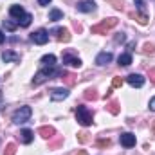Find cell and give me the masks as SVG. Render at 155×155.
Returning <instances> with one entry per match:
<instances>
[{"label": "cell", "instance_id": "1", "mask_svg": "<svg viewBox=\"0 0 155 155\" xmlns=\"http://www.w3.org/2000/svg\"><path fill=\"white\" fill-rule=\"evenodd\" d=\"M63 69H56V67H45V69H41V71H38L36 74H35V78H33V85L35 87H38V85H41V83H45L47 79H54V78L58 76H63Z\"/></svg>", "mask_w": 155, "mask_h": 155}, {"label": "cell", "instance_id": "2", "mask_svg": "<svg viewBox=\"0 0 155 155\" xmlns=\"http://www.w3.org/2000/svg\"><path fill=\"white\" fill-rule=\"evenodd\" d=\"M117 25V18H107L96 25H92V35H107L110 29H114Z\"/></svg>", "mask_w": 155, "mask_h": 155}, {"label": "cell", "instance_id": "3", "mask_svg": "<svg viewBox=\"0 0 155 155\" xmlns=\"http://www.w3.org/2000/svg\"><path fill=\"white\" fill-rule=\"evenodd\" d=\"M76 121L79 124H83V126H88V124H92L94 121H92V112L87 108V107H83V105H79L76 108Z\"/></svg>", "mask_w": 155, "mask_h": 155}, {"label": "cell", "instance_id": "4", "mask_svg": "<svg viewBox=\"0 0 155 155\" xmlns=\"http://www.w3.org/2000/svg\"><path fill=\"white\" fill-rule=\"evenodd\" d=\"M31 114H33L31 107H20V108L13 114V123H15V124L27 123V121H29V117H31Z\"/></svg>", "mask_w": 155, "mask_h": 155}, {"label": "cell", "instance_id": "5", "mask_svg": "<svg viewBox=\"0 0 155 155\" xmlns=\"http://www.w3.org/2000/svg\"><path fill=\"white\" fill-rule=\"evenodd\" d=\"M31 40H33L36 45H45V43L49 41V33H47L45 29H38V31H35V33L31 35Z\"/></svg>", "mask_w": 155, "mask_h": 155}, {"label": "cell", "instance_id": "6", "mask_svg": "<svg viewBox=\"0 0 155 155\" xmlns=\"http://www.w3.org/2000/svg\"><path fill=\"white\" fill-rule=\"evenodd\" d=\"M52 35H56V40H58V41H63V43L71 41V31L65 29V27H56V29H52Z\"/></svg>", "mask_w": 155, "mask_h": 155}, {"label": "cell", "instance_id": "7", "mask_svg": "<svg viewBox=\"0 0 155 155\" xmlns=\"http://www.w3.org/2000/svg\"><path fill=\"white\" fill-rule=\"evenodd\" d=\"M119 141H121V146H124V148H134V146H135V135L130 134V132L121 134Z\"/></svg>", "mask_w": 155, "mask_h": 155}, {"label": "cell", "instance_id": "8", "mask_svg": "<svg viewBox=\"0 0 155 155\" xmlns=\"http://www.w3.org/2000/svg\"><path fill=\"white\" fill-rule=\"evenodd\" d=\"M67 96H69V90L63 88V87H60V88H52V90H51V99H52V101H63Z\"/></svg>", "mask_w": 155, "mask_h": 155}, {"label": "cell", "instance_id": "9", "mask_svg": "<svg viewBox=\"0 0 155 155\" xmlns=\"http://www.w3.org/2000/svg\"><path fill=\"white\" fill-rule=\"evenodd\" d=\"M76 7H78V11H81V13H92L96 9V4L92 0H83V2H78Z\"/></svg>", "mask_w": 155, "mask_h": 155}, {"label": "cell", "instance_id": "10", "mask_svg": "<svg viewBox=\"0 0 155 155\" xmlns=\"http://www.w3.org/2000/svg\"><path fill=\"white\" fill-rule=\"evenodd\" d=\"M63 63H67V65H71V67H76V69L81 67V60H79L78 56H72L71 52H65V54H63Z\"/></svg>", "mask_w": 155, "mask_h": 155}, {"label": "cell", "instance_id": "11", "mask_svg": "<svg viewBox=\"0 0 155 155\" xmlns=\"http://www.w3.org/2000/svg\"><path fill=\"white\" fill-rule=\"evenodd\" d=\"M126 81L132 87H135V88H141L144 85V78L141 76V74H130V76H126Z\"/></svg>", "mask_w": 155, "mask_h": 155}, {"label": "cell", "instance_id": "12", "mask_svg": "<svg viewBox=\"0 0 155 155\" xmlns=\"http://www.w3.org/2000/svg\"><path fill=\"white\" fill-rule=\"evenodd\" d=\"M2 60L5 63H18L20 61V54H16L13 51H5V52H2Z\"/></svg>", "mask_w": 155, "mask_h": 155}, {"label": "cell", "instance_id": "13", "mask_svg": "<svg viewBox=\"0 0 155 155\" xmlns=\"http://www.w3.org/2000/svg\"><path fill=\"white\" fill-rule=\"evenodd\" d=\"M112 61V52H99L97 56H96V65H107V63H110Z\"/></svg>", "mask_w": 155, "mask_h": 155}, {"label": "cell", "instance_id": "14", "mask_svg": "<svg viewBox=\"0 0 155 155\" xmlns=\"http://www.w3.org/2000/svg\"><path fill=\"white\" fill-rule=\"evenodd\" d=\"M20 141L24 143V144H31L33 143V139H35V134H33V130H29V128H24L22 132H20Z\"/></svg>", "mask_w": 155, "mask_h": 155}, {"label": "cell", "instance_id": "15", "mask_svg": "<svg viewBox=\"0 0 155 155\" xmlns=\"http://www.w3.org/2000/svg\"><path fill=\"white\" fill-rule=\"evenodd\" d=\"M9 15H11L13 18L20 20V18L25 15V11H24V7H22V5H16V4H15V5H11V7H9Z\"/></svg>", "mask_w": 155, "mask_h": 155}, {"label": "cell", "instance_id": "16", "mask_svg": "<svg viewBox=\"0 0 155 155\" xmlns=\"http://www.w3.org/2000/svg\"><path fill=\"white\" fill-rule=\"evenodd\" d=\"M40 61L43 63V67H54L56 65V56L54 54H45V56H41Z\"/></svg>", "mask_w": 155, "mask_h": 155}, {"label": "cell", "instance_id": "17", "mask_svg": "<svg viewBox=\"0 0 155 155\" xmlns=\"http://www.w3.org/2000/svg\"><path fill=\"white\" fill-rule=\"evenodd\" d=\"M38 134L43 139H51V137L54 135V128H52V126H41L38 130Z\"/></svg>", "mask_w": 155, "mask_h": 155}, {"label": "cell", "instance_id": "18", "mask_svg": "<svg viewBox=\"0 0 155 155\" xmlns=\"http://www.w3.org/2000/svg\"><path fill=\"white\" fill-rule=\"evenodd\" d=\"M107 110H108L112 116H117V114H119V110H121V108H119V101H116V99L108 101V103H107Z\"/></svg>", "mask_w": 155, "mask_h": 155}, {"label": "cell", "instance_id": "19", "mask_svg": "<svg viewBox=\"0 0 155 155\" xmlns=\"http://www.w3.org/2000/svg\"><path fill=\"white\" fill-rule=\"evenodd\" d=\"M117 63H119L121 67H128V65L132 63V54H128V52L121 54V56L117 58Z\"/></svg>", "mask_w": 155, "mask_h": 155}, {"label": "cell", "instance_id": "20", "mask_svg": "<svg viewBox=\"0 0 155 155\" xmlns=\"http://www.w3.org/2000/svg\"><path fill=\"white\" fill-rule=\"evenodd\" d=\"M61 18H63V13H61L60 9H51V11H49V20L58 22V20H61Z\"/></svg>", "mask_w": 155, "mask_h": 155}, {"label": "cell", "instance_id": "21", "mask_svg": "<svg viewBox=\"0 0 155 155\" xmlns=\"http://www.w3.org/2000/svg\"><path fill=\"white\" fill-rule=\"evenodd\" d=\"M130 16H132V18H135L141 25H146V24H148V16H146L144 13H132Z\"/></svg>", "mask_w": 155, "mask_h": 155}, {"label": "cell", "instance_id": "22", "mask_svg": "<svg viewBox=\"0 0 155 155\" xmlns=\"http://www.w3.org/2000/svg\"><path fill=\"white\" fill-rule=\"evenodd\" d=\"M61 79H63V81H65V85H69V87L76 85V76H74V74H71V72H63Z\"/></svg>", "mask_w": 155, "mask_h": 155}, {"label": "cell", "instance_id": "23", "mask_svg": "<svg viewBox=\"0 0 155 155\" xmlns=\"http://www.w3.org/2000/svg\"><path fill=\"white\" fill-rule=\"evenodd\" d=\"M31 20H33V16H31L29 13H25V15L18 20V25H22V27H29V25H31Z\"/></svg>", "mask_w": 155, "mask_h": 155}, {"label": "cell", "instance_id": "24", "mask_svg": "<svg viewBox=\"0 0 155 155\" xmlns=\"http://www.w3.org/2000/svg\"><path fill=\"white\" fill-rule=\"evenodd\" d=\"M83 97H85V99H88V101H96V99H97V92H96L94 88H88V90H85Z\"/></svg>", "mask_w": 155, "mask_h": 155}, {"label": "cell", "instance_id": "25", "mask_svg": "<svg viewBox=\"0 0 155 155\" xmlns=\"http://www.w3.org/2000/svg\"><path fill=\"white\" fill-rule=\"evenodd\" d=\"M78 141H79L81 144H85V143H88V141H90V137H88V132H85V130H81V132H78Z\"/></svg>", "mask_w": 155, "mask_h": 155}, {"label": "cell", "instance_id": "26", "mask_svg": "<svg viewBox=\"0 0 155 155\" xmlns=\"http://www.w3.org/2000/svg\"><path fill=\"white\" fill-rule=\"evenodd\" d=\"M143 52H144V54H153L155 52V43H144Z\"/></svg>", "mask_w": 155, "mask_h": 155}, {"label": "cell", "instance_id": "27", "mask_svg": "<svg viewBox=\"0 0 155 155\" xmlns=\"http://www.w3.org/2000/svg\"><path fill=\"white\" fill-rule=\"evenodd\" d=\"M15 153H16V144L9 143V144L5 146V152H4V155H15Z\"/></svg>", "mask_w": 155, "mask_h": 155}, {"label": "cell", "instance_id": "28", "mask_svg": "<svg viewBox=\"0 0 155 155\" xmlns=\"http://www.w3.org/2000/svg\"><path fill=\"white\" fill-rule=\"evenodd\" d=\"M108 4H110L112 7H116V9H119V11H121V9L124 7V2H123V0H108Z\"/></svg>", "mask_w": 155, "mask_h": 155}, {"label": "cell", "instance_id": "29", "mask_svg": "<svg viewBox=\"0 0 155 155\" xmlns=\"http://www.w3.org/2000/svg\"><path fill=\"white\" fill-rule=\"evenodd\" d=\"M16 25H18V24H15V22H9V20H4V27H5L7 31H15V29H16Z\"/></svg>", "mask_w": 155, "mask_h": 155}, {"label": "cell", "instance_id": "30", "mask_svg": "<svg viewBox=\"0 0 155 155\" xmlns=\"http://www.w3.org/2000/svg\"><path fill=\"white\" fill-rule=\"evenodd\" d=\"M123 83H124V81H123V78H119V76H116L114 79H112V87H114V88L123 87Z\"/></svg>", "mask_w": 155, "mask_h": 155}, {"label": "cell", "instance_id": "31", "mask_svg": "<svg viewBox=\"0 0 155 155\" xmlns=\"http://www.w3.org/2000/svg\"><path fill=\"white\" fill-rule=\"evenodd\" d=\"M97 146L99 148H108L110 146V139H99L97 141Z\"/></svg>", "mask_w": 155, "mask_h": 155}, {"label": "cell", "instance_id": "32", "mask_svg": "<svg viewBox=\"0 0 155 155\" xmlns=\"http://www.w3.org/2000/svg\"><path fill=\"white\" fill-rule=\"evenodd\" d=\"M61 143H63V139L60 137V139H56V141H51V143H49V146H51V148H58Z\"/></svg>", "mask_w": 155, "mask_h": 155}, {"label": "cell", "instance_id": "33", "mask_svg": "<svg viewBox=\"0 0 155 155\" xmlns=\"http://www.w3.org/2000/svg\"><path fill=\"white\" fill-rule=\"evenodd\" d=\"M134 2H135V5H137V9H139V11L143 13V11H144V0H134Z\"/></svg>", "mask_w": 155, "mask_h": 155}, {"label": "cell", "instance_id": "34", "mask_svg": "<svg viewBox=\"0 0 155 155\" xmlns=\"http://www.w3.org/2000/svg\"><path fill=\"white\" fill-rule=\"evenodd\" d=\"M148 78H150V81L155 85V69H152V71L148 72Z\"/></svg>", "mask_w": 155, "mask_h": 155}, {"label": "cell", "instance_id": "35", "mask_svg": "<svg viewBox=\"0 0 155 155\" xmlns=\"http://www.w3.org/2000/svg\"><path fill=\"white\" fill-rule=\"evenodd\" d=\"M51 2H52V0H38V4H40V5H49Z\"/></svg>", "mask_w": 155, "mask_h": 155}, {"label": "cell", "instance_id": "36", "mask_svg": "<svg viewBox=\"0 0 155 155\" xmlns=\"http://www.w3.org/2000/svg\"><path fill=\"white\" fill-rule=\"evenodd\" d=\"M150 110H153V112H155V97L150 99Z\"/></svg>", "mask_w": 155, "mask_h": 155}, {"label": "cell", "instance_id": "37", "mask_svg": "<svg viewBox=\"0 0 155 155\" xmlns=\"http://www.w3.org/2000/svg\"><path fill=\"white\" fill-rule=\"evenodd\" d=\"M4 40H5V35H4V33L0 31V43H4Z\"/></svg>", "mask_w": 155, "mask_h": 155}, {"label": "cell", "instance_id": "38", "mask_svg": "<svg viewBox=\"0 0 155 155\" xmlns=\"http://www.w3.org/2000/svg\"><path fill=\"white\" fill-rule=\"evenodd\" d=\"M76 155H88V153H87V152H85V150H79V152H78Z\"/></svg>", "mask_w": 155, "mask_h": 155}, {"label": "cell", "instance_id": "39", "mask_svg": "<svg viewBox=\"0 0 155 155\" xmlns=\"http://www.w3.org/2000/svg\"><path fill=\"white\" fill-rule=\"evenodd\" d=\"M0 97H2V90H0Z\"/></svg>", "mask_w": 155, "mask_h": 155}, {"label": "cell", "instance_id": "40", "mask_svg": "<svg viewBox=\"0 0 155 155\" xmlns=\"http://www.w3.org/2000/svg\"><path fill=\"white\" fill-rule=\"evenodd\" d=\"M153 130H155V123H153Z\"/></svg>", "mask_w": 155, "mask_h": 155}]
</instances>
